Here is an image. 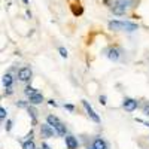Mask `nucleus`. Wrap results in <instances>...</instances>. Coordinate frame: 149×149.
I'll use <instances>...</instances> for the list:
<instances>
[{
	"label": "nucleus",
	"mask_w": 149,
	"mask_h": 149,
	"mask_svg": "<svg viewBox=\"0 0 149 149\" xmlns=\"http://www.w3.org/2000/svg\"><path fill=\"white\" fill-rule=\"evenodd\" d=\"M109 30L112 31H136L139 30V26L136 22L130 21H110L109 22Z\"/></svg>",
	"instance_id": "nucleus-1"
},
{
	"label": "nucleus",
	"mask_w": 149,
	"mask_h": 149,
	"mask_svg": "<svg viewBox=\"0 0 149 149\" xmlns=\"http://www.w3.org/2000/svg\"><path fill=\"white\" fill-rule=\"evenodd\" d=\"M54 134H57L55 128L52 125H49L48 122L40 125V136H42L43 139H51V137H54Z\"/></svg>",
	"instance_id": "nucleus-2"
},
{
	"label": "nucleus",
	"mask_w": 149,
	"mask_h": 149,
	"mask_svg": "<svg viewBox=\"0 0 149 149\" xmlns=\"http://www.w3.org/2000/svg\"><path fill=\"white\" fill-rule=\"evenodd\" d=\"M31 76H33V73H31L30 67H21L18 70V74H17L18 81H21V82H30Z\"/></svg>",
	"instance_id": "nucleus-3"
},
{
	"label": "nucleus",
	"mask_w": 149,
	"mask_h": 149,
	"mask_svg": "<svg viewBox=\"0 0 149 149\" xmlns=\"http://www.w3.org/2000/svg\"><path fill=\"white\" fill-rule=\"evenodd\" d=\"M82 106L85 107V110H86V113H88V116L95 122V124H100L102 122V119H100V116H98L97 113H95V110L91 107V104L88 103V102H86V100H82Z\"/></svg>",
	"instance_id": "nucleus-4"
},
{
	"label": "nucleus",
	"mask_w": 149,
	"mask_h": 149,
	"mask_svg": "<svg viewBox=\"0 0 149 149\" xmlns=\"http://www.w3.org/2000/svg\"><path fill=\"white\" fill-rule=\"evenodd\" d=\"M139 106V102L134 100V98H124V103H122V107L125 109L127 112H134Z\"/></svg>",
	"instance_id": "nucleus-5"
},
{
	"label": "nucleus",
	"mask_w": 149,
	"mask_h": 149,
	"mask_svg": "<svg viewBox=\"0 0 149 149\" xmlns=\"http://www.w3.org/2000/svg\"><path fill=\"white\" fill-rule=\"evenodd\" d=\"M104 54H106V57H107L109 60H112V61H118L121 51H119L118 48H107L106 51H104Z\"/></svg>",
	"instance_id": "nucleus-6"
},
{
	"label": "nucleus",
	"mask_w": 149,
	"mask_h": 149,
	"mask_svg": "<svg viewBox=\"0 0 149 149\" xmlns=\"http://www.w3.org/2000/svg\"><path fill=\"white\" fill-rule=\"evenodd\" d=\"M64 142H66V146H67V149H76L78 148V140H76V137H73V136H66L64 137Z\"/></svg>",
	"instance_id": "nucleus-7"
},
{
	"label": "nucleus",
	"mask_w": 149,
	"mask_h": 149,
	"mask_svg": "<svg viewBox=\"0 0 149 149\" xmlns=\"http://www.w3.org/2000/svg\"><path fill=\"white\" fill-rule=\"evenodd\" d=\"M29 98H30V104H33V106H36V104H40V103L43 102V95H42L40 93H36V94L30 95Z\"/></svg>",
	"instance_id": "nucleus-8"
},
{
	"label": "nucleus",
	"mask_w": 149,
	"mask_h": 149,
	"mask_svg": "<svg viewBox=\"0 0 149 149\" xmlns=\"http://www.w3.org/2000/svg\"><path fill=\"white\" fill-rule=\"evenodd\" d=\"M2 82H3V86H5V88H10L12 84H14V78H12L10 73H6V74H3Z\"/></svg>",
	"instance_id": "nucleus-9"
},
{
	"label": "nucleus",
	"mask_w": 149,
	"mask_h": 149,
	"mask_svg": "<svg viewBox=\"0 0 149 149\" xmlns=\"http://www.w3.org/2000/svg\"><path fill=\"white\" fill-rule=\"evenodd\" d=\"M27 112H29V115L31 116V124H33V125H36V124H37V110L31 104V106L27 107Z\"/></svg>",
	"instance_id": "nucleus-10"
},
{
	"label": "nucleus",
	"mask_w": 149,
	"mask_h": 149,
	"mask_svg": "<svg viewBox=\"0 0 149 149\" xmlns=\"http://www.w3.org/2000/svg\"><path fill=\"white\" fill-rule=\"evenodd\" d=\"M46 122L49 124V125H52V127L55 128V127L58 125V124H60L61 121H60L57 116H54V115H48V116H46Z\"/></svg>",
	"instance_id": "nucleus-11"
},
{
	"label": "nucleus",
	"mask_w": 149,
	"mask_h": 149,
	"mask_svg": "<svg viewBox=\"0 0 149 149\" xmlns=\"http://www.w3.org/2000/svg\"><path fill=\"white\" fill-rule=\"evenodd\" d=\"M93 146L95 149H107V145H106V142L103 139H95L94 143H93Z\"/></svg>",
	"instance_id": "nucleus-12"
},
{
	"label": "nucleus",
	"mask_w": 149,
	"mask_h": 149,
	"mask_svg": "<svg viewBox=\"0 0 149 149\" xmlns=\"http://www.w3.org/2000/svg\"><path fill=\"white\" fill-rule=\"evenodd\" d=\"M55 131H57L58 136H66V125H64L63 122H60L58 125L55 127Z\"/></svg>",
	"instance_id": "nucleus-13"
},
{
	"label": "nucleus",
	"mask_w": 149,
	"mask_h": 149,
	"mask_svg": "<svg viewBox=\"0 0 149 149\" xmlns=\"http://www.w3.org/2000/svg\"><path fill=\"white\" fill-rule=\"evenodd\" d=\"M36 93H39L36 88H33L31 85H27L26 86V90H24V94H26L27 97H30V95H33V94H36Z\"/></svg>",
	"instance_id": "nucleus-14"
},
{
	"label": "nucleus",
	"mask_w": 149,
	"mask_h": 149,
	"mask_svg": "<svg viewBox=\"0 0 149 149\" xmlns=\"http://www.w3.org/2000/svg\"><path fill=\"white\" fill-rule=\"evenodd\" d=\"M22 149H36V145L33 140H26L22 142Z\"/></svg>",
	"instance_id": "nucleus-15"
},
{
	"label": "nucleus",
	"mask_w": 149,
	"mask_h": 149,
	"mask_svg": "<svg viewBox=\"0 0 149 149\" xmlns=\"http://www.w3.org/2000/svg\"><path fill=\"white\" fill-rule=\"evenodd\" d=\"M58 52H60V55L63 57V58H67V49H66V48L60 46V48H58Z\"/></svg>",
	"instance_id": "nucleus-16"
},
{
	"label": "nucleus",
	"mask_w": 149,
	"mask_h": 149,
	"mask_svg": "<svg viewBox=\"0 0 149 149\" xmlns=\"http://www.w3.org/2000/svg\"><path fill=\"white\" fill-rule=\"evenodd\" d=\"M6 115H8L6 109H5V107H0V118H2V119H5V118H6Z\"/></svg>",
	"instance_id": "nucleus-17"
},
{
	"label": "nucleus",
	"mask_w": 149,
	"mask_h": 149,
	"mask_svg": "<svg viewBox=\"0 0 149 149\" xmlns=\"http://www.w3.org/2000/svg\"><path fill=\"white\" fill-rule=\"evenodd\" d=\"M5 128H6V131H10V128H12V121H10V119H8V121H6Z\"/></svg>",
	"instance_id": "nucleus-18"
},
{
	"label": "nucleus",
	"mask_w": 149,
	"mask_h": 149,
	"mask_svg": "<svg viewBox=\"0 0 149 149\" xmlns=\"http://www.w3.org/2000/svg\"><path fill=\"white\" fill-rule=\"evenodd\" d=\"M98 102H100V104H106V95H100V97H98Z\"/></svg>",
	"instance_id": "nucleus-19"
},
{
	"label": "nucleus",
	"mask_w": 149,
	"mask_h": 149,
	"mask_svg": "<svg viewBox=\"0 0 149 149\" xmlns=\"http://www.w3.org/2000/svg\"><path fill=\"white\" fill-rule=\"evenodd\" d=\"M143 113H145L146 116H149V104H145V106H143Z\"/></svg>",
	"instance_id": "nucleus-20"
},
{
	"label": "nucleus",
	"mask_w": 149,
	"mask_h": 149,
	"mask_svg": "<svg viewBox=\"0 0 149 149\" xmlns=\"http://www.w3.org/2000/svg\"><path fill=\"white\" fill-rule=\"evenodd\" d=\"M48 104H49V106H54V107H57V106H58V104H57V102H55V100H52V98H51V100H48Z\"/></svg>",
	"instance_id": "nucleus-21"
},
{
	"label": "nucleus",
	"mask_w": 149,
	"mask_h": 149,
	"mask_svg": "<svg viewBox=\"0 0 149 149\" xmlns=\"http://www.w3.org/2000/svg\"><path fill=\"white\" fill-rule=\"evenodd\" d=\"M64 107H66L69 112H73V110H74V106H73V104H64Z\"/></svg>",
	"instance_id": "nucleus-22"
},
{
	"label": "nucleus",
	"mask_w": 149,
	"mask_h": 149,
	"mask_svg": "<svg viewBox=\"0 0 149 149\" xmlns=\"http://www.w3.org/2000/svg\"><path fill=\"white\" fill-rule=\"evenodd\" d=\"M17 106H18V107H29L26 102H18V103H17Z\"/></svg>",
	"instance_id": "nucleus-23"
},
{
	"label": "nucleus",
	"mask_w": 149,
	"mask_h": 149,
	"mask_svg": "<svg viewBox=\"0 0 149 149\" xmlns=\"http://www.w3.org/2000/svg\"><path fill=\"white\" fill-rule=\"evenodd\" d=\"M26 140H33V130H31V131L26 136Z\"/></svg>",
	"instance_id": "nucleus-24"
},
{
	"label": "nucleus",
	"mask_w": 149,
	"mask_h": 149,
	"mask_svg": "<svg viewBox=\"0 0 149 149\" xmlns=\"http://www.w3.org/2000/svg\"><path fill=\"white\" fill-rule=\"evenodd\" d=\"M42 149H51V148H49L46 143H42Z\"/></svg>",
	"instance_id": "nucleus-25"
},
{
	"label": "nucleus",
	"mask_w": 149,
	"mask_h": 149,
	"mask_svg": "<svg viewBox=\"0 0 149 149\" xmlns=\"http://www.w3.org/2000/svg\"><path fill=\"white\" fill-rule=\"evenodd\" d=\"M88 149H95V148H94V146H93V148H88Z\"/></svg>",
	"instance_id": "nucleus-26"
}]
</instances>
